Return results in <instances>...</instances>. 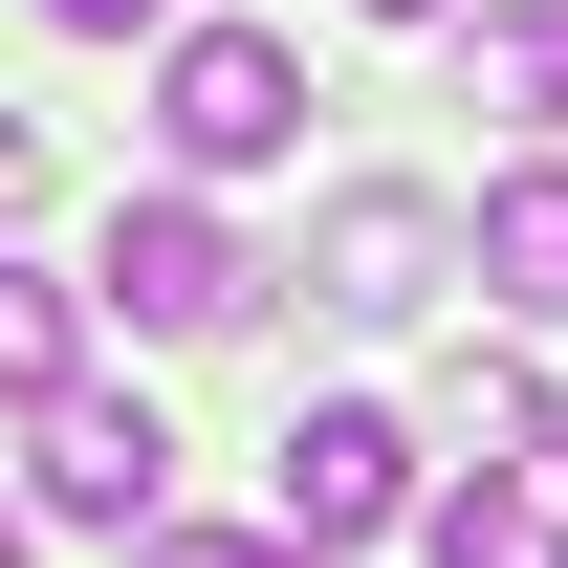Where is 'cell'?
I'll return each instance as SVG.
<instances>
[{
    "label": "cell",
    "instance_id": "obj_7",
    "mask_svg": "<svg viewBox=\"0 0 568 568\" xmlns=\"http://www.w3.org/2000/svg\"><path fill=\"white\" fill-rule=\"evenodd\" d=\"M88 306H110V284H44V263H0V394H22V416L67 394V351H88Z\"/></svg>",
    "mask_w": 568,
    "mask_h": 568
},
{
    "label": "cell",
    "instance_id": "obj_11",
    "mask_svg": "<svg viewBox=\"0 0 568 568\" xmlns=\"http://www.w3.org/2000/svg\"><path fill=\"white\" fill-rule=\"evenodd\" d=\"M44 22H88V44H132V22H175V0H44Z\"/></svg>",
    "mask_w": 568,
    "mask_h": 568
},
{
    "label": "cell",
    "instance_id": "obj_13",
    "mask_svg": "<svg viewBox=\"0 0 568 568\" xmlns=\"http://www.w3.org/2000/svg\"><path fill=\"white\" fill-rule=\"evenodd\" d=\"M372 22H459V0H372Z\"/></svg>",
    "mask_w": 568,
    "mask_h": 568
},
{
    "label": "cell",
    "instance_id": "obj_1",
    "mask_svg": "<svg viewBox=\"0 0 568 568\" xmlns=\"http://www.w3.org/2000/svg\"><path fill=\"white\" fill-rule=\"evenodd\" d=\"M284 132H306V67H284L263 22H197V44L153 67V153H175V175H263Z\"/></svg>",
    "mask_w": 568,
    "mask_h": 568
},
{
    "label": "cell",
    "instance_id": "obj_12",
    "mask_svg": "<svg viewBox=\"0 0 568 568\" xmlns=\"http://www.w3.org/2000/svg\"><path fill=\"white\" fill-rule=\"evenodd\" d=\"M22 197H44V153H22V132H0V219H22Z\"/></svg>",
    "mask_w": 568,
    "mask_h": 568
},
{
    "label": "cell",
    "instance_id": "obj_10",
    "mask_svg": "<svg viewBox=\"0 0 568 568\" xmlns=\"http://www.w3.org/2000/svg\"><path fill=\"white\" fill-rule=\"evenodd\" d=\"M132 568H328V547H241V525H153Z\"/></svg>",
    "mask_w": 568,
    "mask_h": 568
},
{
    "label": "cell",
    "instance_id": "obj_4",
    "mask_svg": "<svg viewBox=\"0 0 568 568\" xmlns=\"http://www.w3.org/2000/svg\"><path fill=\"white\" fill-rule=\"evenodd\" d=\"M394 503H416V416H372V394L284 416V547H372Z\"/></svg>",
    "mask_w": 568,
    "mask_h": 568
},
{
    "label": "cell",
    "instance_id": "obj_15",
    "mask_svg": "<svg viewBox=\"0 0 568 568\" xmlns=\"http://www.w3.org/2000/svg\"><path fill=\"white\" fill-rule=\"evenodd\" d=\"M0 568H22V525H0Z\"/></svg>",
    "mask_w": 568,
    "mask_h": 568
},
{
    "label": "cell",
    "instance_id": "obj_5",
    "mask_svg": "<svg viewBox=\"0 0 568 568\" xmlns=\"http://www.w3.org/2000/svg\"><path fill=\"white\" fill-rule=\"evenodd\" d=\"M44 525H110V547H153V481H175V437H153V394H44Z\"/></svg>",
    "mask_w": 568,
    "mask_h": 568
},
{
    "label": "cell",
    "instance_id": "obj_6",
    "mask_svg": "<svg viewBox=\"0 0 568 568\" xmlns=\"http://www.w3.org/2000/svg\"><path fill=\"white\" fill-rule=\"evenodd\" d=\"M481 284L568 328V153H547V175H481Z\"/></svg>",
    "mask_w": 568,
    "mask_h": 568
},
{
    "label": "cell",
    "instance_id": "obj_2",
    "mask_svg": "<svg viewBox=\"0 0 568 568\" xmlns=\"http://www.w3.org/2000/svg\"><path fill=\"white\" fill-rule=\"evenodd\" d=\"M437 263H481V241H459L416 175H351V197L306 219V306H351V328H416V306H437Z\"/></svg>",
    "mask_w": 568,
    "mask_h": 568
},
{
    "label": "cell",
    "instance_id": "obj_3",
    "mask_svg": "<svg viewBox=\"0 0 568 568\" xmlns=\"http://www.w3.org/2000/svg\"><path fill=\"white\" fill-rule=\"evenodd\" d=\"M88 284H110L132 328H241V306H263V263H241V219H219V197H132Z\"/></svg>",
    "mask_w": 568,
    "mask_h": 568
},
{
    "label": "cell",
    "instance_id": "obj_14",
    "mask_svg": "<svg viewBox=\"0 0 568 568\" xmlns=\"http://www.w3.org/2000/svg\"><path fill=\"white\" fill-rule=\"evenodd\" d=\"M547 503H568V416H547Z\"/></svg>",
    "mask_w": 568,
    "mask_h": 568
},
{
    "label": "cell",
    "instance_id": "obj_9",
    "mask_svg": "<svg viewBox=\"0 0 568 568\" xmlns=\"http://www.w3.org/2000/svg\"><path fill=\"white\" fill-rule=\"evenodd\" d=\"M481 110H525V132H568V22H481Z\"/></svg>",
    "mask_w": 568,
    "mask_h": 568
},
{
    "label": "cell",
    "instance_id": "obj_8",
    "mask_svg": "<svg viewBox=\"0 0 568 568\" xmlns=\"http://www.w3.org/2000/svg\"><path fill=\"white\" fill-rule=\"evenodd\" d=\"M437 568H568V525L503 503V481H459V503H437Z\"/></svg>",
    "mask_w": 568,
    "mask_h": 568
}]
</instances>
